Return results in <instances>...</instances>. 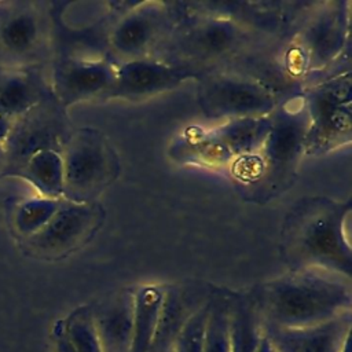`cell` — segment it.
<instances>
[{
	"mask_svg": "<svg viewBox=\"0 0 352 352\" xmlns=\"http://www.w3.org/2000/svg\"><path fill=\"white\" fill-rule=\"evenodd\" d=\"M349 1H326L314 10L286 52V69L293 76L322 73L349 50Z\"/></svg>",
	"mask_w": 352,
	"mask_h": 352,
	"instance_id": "cell-4",
	"label": "cell"
},
{
	"mask_svg": "<svg viewBox=\"0 0 352 352\" xmlns=\"http://www.w3.org/2000/svg\"><path fill=\"white\" fill-rule=\"evenodd\" d=\"M73 129L66 109L51 95L18 118L4 143L7 175L16 176L19 169L34 153L58 150L62 153Z\"/></svg>",
	"mask_w": 352,
	"mask_h": 352,
	"instance_id": "cell-10",
	"label": "cell"
},
{
	"mask_svg": "<svg viewBox=\"0 0 352 352\" xmlns=\"http://www.w3.org/2000/svg\"><path fill=\"white\" fill-rule=\"evenodd\" d=\"M232 293L219 289L208 300L202 352H230V311Z\"/></svg>",
	"mask_w": 352,
	"mask_h": 352,
	"instance_id": "cell-23",
	"label": "cell"
},
{
	"mask_svg": "<svg viewBox=\"0 0 352 352\" xmlns=\"http://www.w3.org/2000/svg\"><path fill=\"white\" fill-rule=\"evenodd\" d=\"M6 170H7L6 150H4V146H0V177L6 176Z\"/></svg>",
	"mask_w": 352,
	"mask_h": 352,
	"instance_id": "cell-27",
	"label": "cell"
},
{
	"mask_svg": "<svg viewBox=\"0 0 352 352\" xmlns=\"http://www.w3.org/2000/svg\"><path fill=\"white\" fill-rule=\"evenodd\" d=\"M271 128V118L246 117L224 121L201 135H192L191 146L210 165L234 162L256 153Z\"/></svg>",
	"mask_w": 352,
	"mask_h": 352,
	"instance_id": "cell-14",
	"label": "cell"
},
{
	"mask_svg": "<svg viewBox=\"0 0 352 352\" xmlns=\"http://www.w3.org/2000/svg\"><path fill=\"white\" fill-rule=\"evenodd\" d=\"M62 199L37 195L19 202L12 214V227L21 241L38 232L56 213Z\"/></svg>",
	"mask_w": 352,
	"mask_h": 352,
	"instance_id": "cell-24",
	"label": "cell"
},
{
	"mask_svg": "<svg viewBox=\"0 0 352 352\" xmlns=\"http://www.w3.org/2000/svg\"><path fill=\"white\" fill-rule=\"evenodd\" d=\"M117 63L110 58L60 55L51 72L50 88L58 103L67 107L94 98H102L116 78Z\"/></svg>",
	"mask_w": 352,
	"mask_h": 352,
	"instance_id": "cell-13",
	"label": "cell"
},
{
	"mask_svg": "<svg viewBox=\"0 0 352 352\" xmlns=\"http://www.w3.org/2000/svg\"><path fill=\"white\" fill-rule=\"evenodd\" d=\"M249 30L230 14L204 15L166 38L175 55L169 62L198 66L220 62L235 55L248 41Z\"/></svg>",
	"mask_w": 352,
	"mask_h": 352,
	"instance_id": "cell-7",
	"label": "cell"
},
{
	"mask_svg": "<svg viewBox=\"0 0 352 352\" xmlns=\"http://www.w3.org/2000/svg\"><path fill=\"white\" fill-rule=\"evenodd\" d=\"M63 199L80 204L96 202V198L118 175V157L103 135L94 128L72 132L62 150Z\"/></svg>",
	"mask_w": 352,
	"mask_h": 352,
	"instance_id": "cell-6",
	"label": "cell"
},
{
	"mask_svg": "<svg viewBox=\"0 0 352 352\" xmlns=\"http://www.w3.org/2000/svg\"><path fill=\"white\" fill-rule=\"evenodd\" d=\"M166 352H169V351H168V349H166Z\"/></svg>",
	"mask_w": 352,
	"mask_h": 352,
	"instance_id": "cell-28",
	"label": "cell"
},
{
	"mask_svg": "<svg viewBox=\"0 0 352 352\" xmlns=\"http://www.w3.org/2000/svg\"><path fill=\"white\" fill-rule=\"evenodd\" d=\"M274 352H275V351H274Z\"/></svg>",
	"mask_w": 352,
	"mask_h": 352,
	"instance_id": "cell-29",
	"label": "cell"
},
{
	"mask_svg": "<svg viewBox=\"0 0 352 352\" xmlns=\"http://www.w3.org/2000/svg\"><path fill=\"white\" fill-rule=\"evenodd\" d=\"M302 94L309 120L304 140V154L324 155L351 143V70L333 74L311 85Z\"/></svg>",
	"mask_w": 352,
	"mask_h": 352,
	"instance_id": "cell-5",
	"label": "cell"
},
{
	"mask_svg": "<svg viewBox=\"0 0 352 352\" xmlns=\"http://www.w3.org/2000/svg\"><path fill=\"white\" fill-rule=\"evenodd\" d=\"M44 36V19L32 6L10 12L0 23V43L12 56L34 55L43 44Z\"/></svg>",
	"mask_w": 352,
	"mask_h": 352,
	"instance_id": "cell-18",
	"label": "cell"
},
{
	"mask_svg": "<svg viewBox=\"0 0 352 352\" xmlns=\"http://www.w3.org/2000/svg\"><path fill=\"white\" fill-rule=\"evenodd\" d=\"M52 340L55 352H103L91 307H80L58 320Z\"/></svg>",
	"mask_w": 352,
	"mask_h": 352,
	"instance_id": "cell-21",
	"label": "cell"
},
{
	"mask_svg": "<svg viewBox=\"0 0 352 352\" xmlns=\"http://www.w3.org/2000/svg\"><path fill=\"white\" fill-rule=\"evenodd\" d=\"M135 309V290L121 289L92 309L103 352H129Z\"/></svg>",
	"mask_w": 352,
	"mask_h": 352,
	"instance_id": "cell-17",
	"label": "cell"
},
{
	"mask_svg": "<svg viewBox=\"0 0 352 352\" xmlns=\"http://www.w3.org/2000/svg\"><path fill=\"white\" fill-rule=\"evenodd\" d=\"M16 176L26 180L41 197L63 198V158L58 150H41L34 153Z\"/></svg>",
	"mask_w": 352,
	"mask_h": 352,
	"instance_id": "cell-22",
	"label": "cell"
},
{
	"mask_svg": "<svg viewBox=\"0 0 352 352\" xmlns=\"http://www.w3.org/2000/svg\"><path fill=\"white\" fill-rule=\"evenodd\" d=\"M173 16L169 4L140 1L131 4L111 25L107 45L116 63L148 58L158 44L172 33Z\"/></svg>",
	"mask_w": 352,
	"mask_h": 352,
	"instance_id": "cell-11",
	"label": "cell"
},
{
	"mask_svg": "<svg viewBox=\"0 0 352 352\" xmlns=\"http://www.w3.org/2000/svg\"><path fill=\"white\" fill-rule=\"evenodd\" d=\"M230 352H274L249 294L232 293Z\"/></svg>",
	"mask_w": 352,
	"mask_h": 352,
	"instance_id": "cell-19",
	"label": "cell"
},
{
	"mask_svg": "<svg viewBox=\"0 0 352 352\" xmlns=\"http://www.w3.org/2000/svg\"><path fill=\"white\" fill-rule=\"evenodd\" d=\"M270 118L271 128L260 148L231 164V172L246 197L261 202L289 188L304 155L309 122L304 94L278 102Z\"/></svg>",
	"mask_w": 352,
	"mask_h": 352,
	"instance_id": "cell-3",
	"label": "cell"
},
{
	"mask_svg": "<svg viewBox=\"0 0 352 352\" xmlns=\"http://www.w3.org/2000/svg\"><path fill=\"white\" fill-rule=\"evenodd\" d=\"M208 300L197 311H194L179 329L175 352H202L205 323L208 316Z\"/></svg>",
	"mask_w": 352,
	"mask_h": 352,
	"instance_id": "cell-25",
	"label": "cell"
},
{
	"mask_svg": "<svg viewBox=\"0 0 352 352\" xmlns=\"http://www.w3.org/2000/svg\"><path fill=\"white\" fill-rule=\"evenodd\" d=\"M201 111L213 120L267 117L276 104L275 94L263 81L231 73L208 74L198 89Z\"/></svg>",
	"mask_w": 352,
	"mask_h": 352,
	"instance_id": "cell-8",
	"label": "cell"
},
{
	"mask_svg": "<svg viewBox=\"0 0 352 352\" xmlns=\"http://www.w3.org/2000/svg\"><path fill=\"white\" fill-rule=\"evenodd\" d=\"M201 72L182 63L164 60L158 56L140 58L117 63L116 78L102 99L139 100L177 88Z\"/></svg>",
	"mask_w": 352,
	"mask_h": 352,
	"instance_id": "cell-12",
	"label": "cell"
},
{
	"mask_svg": "<svg viewBox=\"0 0 352 352\" xmlns=\"http://www.w3.org/2000/svg\"><path fill=\"white\" fill-rule=\"evenodd\" d=\"M50 82L34 66H0V114L16 121L51 96Z\"/></svg>",
	"mask_w": 352,
	"mask_h": 352,
	"instance_id": "cell-16",
	"label": "cell"
},
{
	"mask_svg": "<svg viewBox=\"0 0 352 352\" xmlns=\"http://www.w3.org/2000/svg\"><path fill=\"white\" fill-rule=\"evenodd\" d=\"M14 122L15 121H12L11 118L4 117V116L0 114V146H4V143L7 142Z\"/></svg>",
	"mask_w": 352,
	"mask_h": 352,
	"instance_id": "cell-26",
	"label": "cell"
},
{
	"mask_svg": "<svg viewBox=\"0 0 352 352\" xmlns=\"http://www.w3.org/2000/svg\"><path fill=\"white\" fill-rule=\"evenodd\" d=\"M249 297L264 327L305 329L351 309L349 280L312 270H289L253 287Z\"/></svg>",
	"mask_w": 352,
	"mask_h": 352,
	"instance_id": "cell-2",
	"label": "cell"
},
{
	"mask_svg": "<svg viewBox=\"0 0 352 352\" xmlns=\"http://www.w3.org/2000/svg\"><path fill=\"white\" fill-rule=\"evenodd\" d=\"M349 329L348 312L314 327H264V331L275 352H344L349 342Z\"/></svg>",
	"mask_w": 352,
	"mask_h": 352,
	"instance_id": "cell-15",
	"label": "cell"
},
{
	"mask_svg": "<svg viewBox=\"0 0 352 352\" xmlns=\"http://www.w3.org/2000/svg\"><path fill=\"white\" fill-rule=\"evenodd\" d=\"M104 210L98 202L80 204L62 199L51 220L34 235L22 239V249L32 257L58 260L76 252L98 232Z\"/></svg>",
	"mask_w": 352,
	"mask_h": 352,
	"instance_id": "cell-9",
	"label": "cell"
},
{
	"mask_svg": "<svg viewBox=\"0 0 352 352\" xmlns=\"http://www.w3.org/2000/svg\"><path fill=\"white\" fill-rule=\"evenodd\" d=\"M351 199L302 197L287 212L280 252L289 270H312L351 280Z\"/></svg>",
	"mask_w": 352,
	"mask_h": 352,
	"instance_id": "cell-1",
	"label": "cell"
},
{
	"mask_svg": "<svg viewBox=\"0 0 352 352\" xmlns=\"http://www.w3.org/2000/svg\"><path fill=\"white\" fill-rule=\"evenodd\" d=\"M165 286L143 285L135 289V309L129 352H150L158 336Z\"/></svg>",
	"mask_w": 352,
	"mask_h": 352,
	"instance_id": "cell-20",
	"label": "cell"
}]
</instances>
